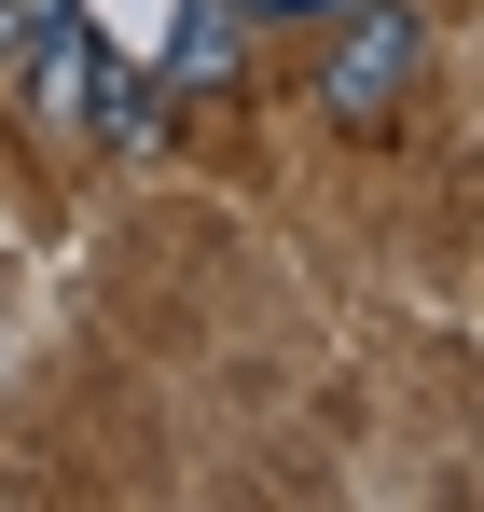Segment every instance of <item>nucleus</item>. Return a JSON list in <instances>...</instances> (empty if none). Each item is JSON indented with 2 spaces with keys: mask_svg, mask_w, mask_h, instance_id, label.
<instances>
[{
  "mask_svg": "<svg viewBox=\"0 0 484 512\" xmlns=\"http://www.w3.org/2000/svg\"><path fill=\"white\" fill-rule=\"evenodd\" d=\"M415 70H429V14L415 0H346L332 14V56H319V111L346 139H374V125H402Z\"/></svg>",
  "mask_w": 484,
  "mask_h": 512,
  "instance_id": "nucleus-1",
  "label": "nucleus"
},
{
  "mask_svg": "<svg viewBox=\"0 0 484 512\" xmlns=\"http://www.w3.org/2000/svg\"><path fill=\"white\" fill-rule=\"evenodd\" d=\"M249 28L236 0H180V28H166V84H153V111H222V97L249 84Z\"/></svg>",
  "mask_w": 484,
  "mask_h": 512,
  "instance_id": "nucleus-2",
  "label": "nucleus"
},
{
  "mask_svg": "<svg viewBox=\"0 0 484 512\" xmlns=\"http://www.w3.org/2000/svg\"><path fill=\"white\" fill-rule=\"evenodd\" d=\"M249 28H332V14H346V0H236Z\"/></svg>",
  "mask_w": 484,
  "mask_h": 512,
  "instance_id": "nucleus-3",
  "label": "nucleus"
}]
</instances>
